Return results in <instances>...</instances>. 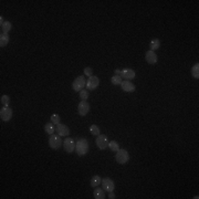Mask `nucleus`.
Returning a JSON list of instances; mask_svg holds the SVG:
<instances>
[{"instance_id":"6e6552de","label":"nucleus","mask_w":199,"mask_h":199,"mask_svg":"<svg viewBox=\"0 0 199 199\" xmlns=\"http://www.w3.org/2000/svg\"><path fill=\"white\" fill-rule=\"evenodd\" d=\"M63 146H64V151L69 154L73 153L75 151V142H74L73 138L67 137L63 142Z\"/></svg>"},{"instance_id":"c85d7f7f","label":"nucleus","mask_w":199,"mask_h":199,"mask_svg":"<svg viewBox=\"0 0 199 199\" xmlns=\"http://www.w3.org/2000/svg\"><path fill=\"white\" fill-rule=\"evenodd\" d=\"M109 199H114V198H115V195H114V193H113V191H111V193H109Z\"/></svg>"},{"instance_id":"c756f323","label":"nucleus","mask_w":199,"mask_h":199,"mask_svg":"<svg viewBox=\"0 0 199 199\" xmlns=\"http://www.w3.org/2000/svg\"><path fill=\"white\" fill-rule=\"evenodd\" d=\"M121 72H122V71L119 70V69H116V70L114 71V73H115V75H121Z\"/></svg>"},{"instance_id":"423d86ee","label":"nucleus","mask_w":199,"mask_h":199,"mask_svg":"<svg viewBox=\"0 0 199 199\" xmlns=\"http://www.w3.org/2000/svg\"><path fill=\"white\" fill-rule=\"evenodd\" d=\"M100 84V79L95 75H92V77H89V80L86 81V89L87 91H93L95 90L97 86H99Z\"/></svg>"},{"instance_id":"412c9836","label":"nucleus","mask_w":199,"mask_h":199,"mask_svg":"<svg viewBox=\"0 0 199 199\" xmlns=\"http://www.w3.org/2000/svg\"><path fill=\"white\" fill-rule=\"evenodd\" d=\"M191 75H193V77L197 79V80L199 79V63H196L191 67Z\"/></svg>"},{"instance_id":"dca6fc26","label":"nucleus","mask_w":199,"mask_h":199,"mask_svg":"<svg viewBox=\"0 0 199 199\" xmlns=\"http://www.w3.org/2000/svg\"><path fill=\"white\" fill-rule=\"evenodd\" d=\"M93 196L95 199H104L105 198L104 189H102V188H95L93 191Z\"/></svg>"},{"instance_id":"2eb2a0df","label":"nucleus","mask_w":199,"mask_h":199,"mask_svg":"<svg viewBox=\"0 0 199 199\" xmlns=\"http://www.w3.org/2000/svg\"><path fill=\"white\" fill-rule=\"evenodd\" d=\"M1 30H2V33L8 34V33L12 30V23L9 22V21H5V22L1 24Z\"/></svg>"},{"instance_id":"a211bd4d","label":"nucleus","mask_w":199,"mask_h":199,"mask_svg":"<svg viewBox=\"0 0 199 199\" xmlns=\"http://www.w3.org/2000/svg\"><path fill=\"white\" fill-rule=\"evenodd\" d=\"M9 35L8 34H5V33H1L0 34V47L3 48V47H6L8 43H9Z\"/></svg>"},{"instance_id":"4468645a","label":"nucleus","mask_w":199,"mask_h":199,"mask_svg":"<svg viewBox=\"0 0 199 199\" xmlns=\"http://www.w3.org/2000/svg\"><path fill=\"white\" fill-rule=\"evenodd\" d=\"M145 60L147 63L149 64H155L156 62H157V54L155 53L154 51H147L146 52V54H145Z\"/></svg>"},{"instance_id":"7ed1b4c3","label":"nucleus","mask_w":199,"mask_h":199,"mask_svg":"<svg viewBox=\"0 0 199 199\" xmlns=\"http://www.w3.org/2000/svg\"><path fill=\"white\" fill-rule=\"evenodd\" d=\"M62 145H63V142H62V138L60 135H50V137H49V146L52 149H59Z\"/></svg>"},{"instance_id":"ddd939ff","label":"nucleus","mask_w":199,"mask_h":199,"mask_svg":"<svg viewBox=\"0 0 199 199\" xmlns=\"http://www.w3.org/2000/svg\"><path fill=\"white\" fill-rule=\"evenodd\" d=\"M121 87H122V90L124 92H127V93H131V92H134L135 91V85L131 82V81H122V83H121Z\"/></svg>"},{"instance_id":"cd10ccee","label":"nucleus","mask_w":199,"mask_h":199,"mask_svg":"<svg viewBox=\"0 0 199 199\" xmlns=\"http://www.w3.org/2000/svg\"><path fill=\"white\" fill-rule=\"evenodd\" d=\"M84 74L86 75V77H92L93 75V69L92 67H86L85 69H84Z\"/></svg>"},{"instance_id":"bb28decb","label":"nucleus","mask_w":199,"mask_h":199,"mask_svg":"<svg viewBox=\"0 0 199 199\" xmlns=\"http://www.w3.org/2000/svg\"><path fill=\"white\" fill-rule=\"evenodd\" d=\"M0 101H1V104H2L3 106H8L9 105V102H10V97L8 96V95H2Z\"/></svg>"},{"instance_id":"aec40b11","label":"nucleus","mask_w":199,"mask_h":199,"mask_svg":"<svg viewBox=\"0 0 199 199\" xmlns=\"http://www.w3.org/2000/svg\"><path fill=\"white\" fill-rule=\"evenodd\" d=\"M44 131L48 133L49 135L54 134V132H55L54 124H53V123H47V124L44 125Z\"/></svg>"},{"instance_id":"7c9ffc66","label":"nucleus","mask_w":199,"mask_h":199,"mask_svg":"<svg viewBox=\"0 0 199 199\" xmlns=\"http://www.w3.org/2000/svg\"><path fill=\"white\" fill-rule=\"evenodd\" d=\"M3 22H5V21H3V17L1 16V17H0V26H1V24H2Z\"/></svg>"},{"instance_id":"f257e3e1","label":"nucleus","mask_w":199,"mask_h":199,"mask_svg":"<svg viewBox=\"0 0 199 199\" xmlns=\"http://www.w3.org/2000/svg\"><path fill=\"white\" fill-rule=\"evenodd\" d=\"M75 151H77V156H85L89 152V142L86 138H79L75 143Z\"/></svg>"},{"instance_id":"b1692460","label":"nucleus","mask_w":199,"mask_h":199,"mask_svg":"<svg viewBox=\"0 0 199 199\" xmlns=\"http://www.w3.org/2000/svg\"><path fill=\"white\" fill-rule=\"evenodd\" d=\"M90 132L92 135H95V136H99L100 134H101V131H100V127L97 125H95V124H93V125L90 126Z\"/></svg>"},{"instance_id":"9b49d317","label":"nucleus","mask_w":199,"mask_h":199,"mask_svg":"<svg viewBox=\"0 0 199 199\" xmlns=\"http://www.w3.org/2000/svg\"><path fill=\"white\" fill-rule=\"evenodd\" d=\"M135 77H136L135 71L132 70V69H129V67H126V69L122 70V72H121V77H123L124 80L131 81V80H133Z\"/></svg>"},{"instance_id":"6ab92c4d","label":"nucleus","mask_w":199,"mask_h":199,"mask_svg":"<svg viewBox=\"0 0 199 199\" xmlns=\"http://www.w3.org/2000/svg\"><path fill=\"white\" fill-rule=\"evenodd\" d=\"M102 183V178L99 176V175H95V176H93L92 178H91V186L92 187H97L100 186V184Z\"/></svg>"},{"instance_id":"a878e982","label":"nucleus","mask_w":199,"mask_h":199,"mask_svg":"<svg viewBox=\"0 0 199 199\" xmlns=\"http://www.w3.org/2000/svg\"><path fill=\"white\" fill-rule=\"evenodd\" d=\"M80 93V99L82 100V101H86L87 97H89V92H87V90H82L79 92Z\"/></svg>"},{"instance_id":"f03ea898","label":"nucleus","mask_w":199,"mask_h":199,"mask_svg":"<svg viewBox=\"0 0 199 199\" xmlns=\"http://www.w3.org/2000/svg\"><path fill=\"white\" fill-rule=\"evenodd\" d=\"M115 159H116V161H117L119 164H121V165L127 164L129 161V152L126 151V149H121V148H119V151L116 152Z\"/></svg>"},{"instance_id":"5701e85b","label":"nucleus","mask_w":199,"mask_h":199,"mask_svg":"<svg viewBox=\"0 0 199 199\" xmlns=\"http://www.w3.org/2000/svg\"><path fill=\"white\" fill-rule=\"evenodd\" d=\"M109 147L111 151L117 152L119 149V145L116 141H111V142H109Z\"/></svg>"},{"instance_id":"393cba45","label":"nucleus","mask_w":199,"mask_h":199,"mask_svg":"<svg viewBox=\"0 0 199 199\" xmlns=\"http://www.w3.org/2000/svg\"><path fill=\"white\" fill-rule=\"evenodd\" d=\"M51 123H53L54 125L60 124V116H59V114H52L51 115Z\"/></svg>"},{"instance_id":"4be33fe9","label":"nucleus","mask_w":199,"mask_h":199,"mask_svg":"<svg viewBox=\"0 0 199 199\" xmlns=\"http://www.w3.org/2000/svg\"><path fill=\"white\" fill-rule=\"evenodd\" d=\"M111 82H112L113 85H121L122 83V77L121 75H113L111 77Z\"/></svg>"},{"instance_id":"39448f33","label":"nucleus","mask_w":199,"mask_h":199,"mask_svg":"<svg viewBox=\"0 0 199 199\" xmlns=\"http://www.w3.org/2000/svg\"><path fill=\"white\" fill-rule=\"evenodd\" d=\"M0 117L3 122H9L12 117V109H10L9 106H3L2 109H0Z\"/></svg>"},{"instance_id":"20e7f679","label":"nucleus","mask_w":199,"mask_h":199,"mask_svg":"<svg viewBox=\"0 0 199 199\" xmlns=\"http://www.w3.org/2000/svg\"><path fill=\"white\" fill-rule=\"evenodd\" d=\"M86 85V81L84 79L83 75H80L77 77L75 80L73 81V84H72V89L73 91H77V92H80V91L83 90V87Z\"/></svg>"},{"instance_id":"0eeeda50","label":"nucleus","mask_w":199,"mask_h":199,"mask_svg":"<svg viewBox=\"0 0 199 199\" xmlns=\"http://www.w3.org/2000/svg\"><path fill=\"white\" fill-rule=\"evenodd\" d=\"M96 146L101 149V151H104L105 148L109 147V139L106 137V135H101L96 137Z\"/></svg>"},{"instance_id":"f8f14e48","label":"nucleus","mask_w":199,"mask_h":199,"mask_svg":"<svg viewBox=\"0 0 199 199\" xmlns=\"http://www.w3.org/2000/svg\"><path fill=\"white\" fill-rule=\"evenodd\" d=\"M55 131H57V134L60 135L61 137H64V136H67L70 134V129L64 124H58Z\"/></svg>"},{"instance_id":"f3484780","label":"nucleus","mask_w":199,"mask_h":199,"mask_svg":"<svg viewBox=\"0 0 199 199\" xmlns=\"http://www.w3.org/2000/svg\"><path fill=\"white\" fill-rule=\"evenodd\" d=\"M161 47V40L159 39H153L149 43V49H151V51H155V50H157L159 49Z\"/></svg>"},{"instance_id":"9d476101","label":"nucleus","mask_w":199,"mask_h":199,"mask_svg":"<svg viewBox=\"0 0 199 199\" xmlns=\"http://www.w3.org/2000/svg\"><path fill=\"white\" fill-rule=\"evenodd\" d=\"M77 112H79V115L85 116L90 112V104L86 101H81L79 103V106H77Z\"/></svg>"},{"instance_id":"1a4fd4ad","label":"nucleus","mask_w":199,"mask_h":199,"mask_svg":"<svg viewBox=\"0 0 199 199\" xmlns=\"http://www.w3.org/2000/svg\"><path fill=\"white\" fill-rule=\"evenodd\" d=\"M102 188L104 190H106V191H109V193H111V191H113L114 190V188H115V184H114V181H113L111 178H109V177H106V178H103L102 179Z\"/></svg>"}]
</instances>
